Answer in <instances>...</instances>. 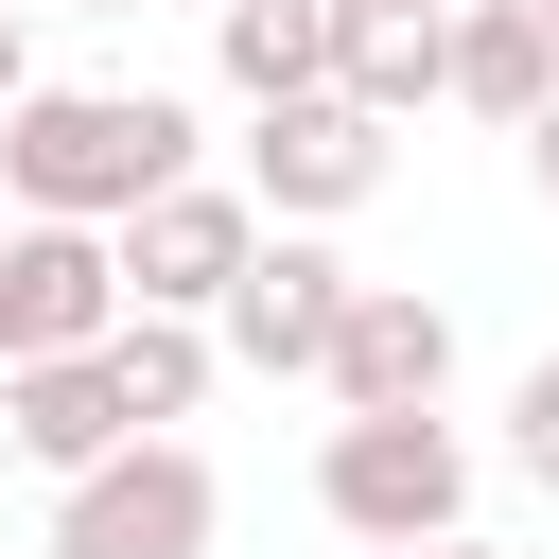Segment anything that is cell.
Returning <instances> with one entry per match:
<instances>
[{
    "instance_id": "1",
    "label": "cell",
    "mask_w": 559,
    "mask_h": 559,
    "mask_svg": "<svg viewBox=\"0 0 559 559\" xmlns=\"http://www.w3.org/2000/svg\"><path fill=\"white\" fill-rule=\"evenodd\" d=\"M175 175H192V105L175 87H35V105H0V192L52 210V227H122Z\"/></svg>"
},
{
    "instance_id": "2",
    "label": "cell",
    "mask_w": 559,
    "mask_h": 559,
    "mask_svg": "<svg viewBox=\"0 0 559 559\" xmlns=\"http://www.w3.org/2000/svg\"><path fill=\"white\" fill-rule=\"evenodd\" d=\"M314 507H332L349 542H454V524H472V437H454L437 402H402V419H332Z\"/></svg>"
},
{
    "instance_id": "3",
    "label": "cell",
    "mask_w": 559,
    "mask_h": 559,
    "mask_svg": "<svg viewBox=\"0 0 559 559\" xmlns=\"http://www.w3.org/2000/svg\"><path fill=\"white\" fill-rule=\"evenodd\" d=\"M210 524H227V489L192 437H122L105 472L52 489V559H210Z\"/></svg>"
},
{
    "instance_id": "4",
    "label": "cell",
    "mask_w": 559,
    "mask_h": 559,
    "mask_svg": "<svg viewBox=\"0 0 559 559\" xmlns=\"http://www.w3.org/2000/svg\"><path fill=\"white\" fill-rule=\"evenodd\" d=\"M384 157H402V122H367L349 87H297V105H262V122H245V192H262L280 227L367 210V192H384Z\"/></svg>"
},
{
    "instance_id": "5",
    "label": "cell",
    "mask_w": 559,
    "mask_h": 559,
    "mask_svg": "<svg viewBox=\"0 0 559 559\" xmlns=\"http://www.w3.org/2000/svg\"><path fill=\"white\" fill-rule=\"evenodd\" d=\"M245 262H262V192H227V175H175V192L122 210V297L140 314H227Z\"/></svg>"
},
{
    "instance_id": "6",
    "label": "cell",
    "mask_w": 559,
    "mask_h": 559,
    "mask_svg": "<svg viewBox=\"0 0 559 559\" xmlns=\"http://www.w3.org/2000/svg\"><path fill=\"white\" fill-rule=\"evenodd\" d=\"M349 297H367V280H349V262H332L314 227H262V262L227 280V314H210V332H227L245 367H332V332H349Z\"/></svg>"
},
{
    "instance_id": "7",
    "label": "cell",
    "mask_w": 559,
    "mask_h": 559,
    "mask_svg": "<svg viewBox=\"0 0 559 559\" xmlns=\"http://www.w3.org/2000/svg\"><path fill=\"white\" fill-rule=\"evenodd\" d=\"M349 419H402V402H437L454 384V314L419 297V280H367L349 297V332H332V367H314Z\"/></svg>"
},
{
    "instance_id": "8",
    "label": "cell",
    "mask_w": 559,
    "mask_h": 559,
    "mask_svg": "<svg viewBox=\"0 0 559 559\" xmlns=\"http://www.w3.org/2000/svg\"><path fill=\"white\" fill-rule=\"evenodd\" d=\"M0 437H17L35 472H105V454L140 437V402L105 384V349H52V367H0Z\"/></svg>"
},
{
    "instance_id": "9",
    "label": "cell",
    "mask_w": 559,
    "mask_h": 559,
    "mask_svg": "<svg viewBox=\"0 0 559 559\" xmlns=\"http://www.w3.org/2000/svg\"><path fill=\"white\" fill-rule=\"evenodd\" d=\"M454 105L524 140V122L559 105V17H542V0H454Z\"/></svg>"
},
{
    "instance_id": "10",
    "label": "cell",
    "mask_w": 559,
    "mask_h": 559,
    "mask_svg": "<svg viewBox=\"0 0 559 559\" xmlns=\"http://www.w3.org/2000/svg\"><path fill=\"white\" fill-rule=\"evenodd\" d=\"M332 52H349V0H227V87L245 105L332 87Z\"/></svg>"
},
{
    "instance_id": "11",
    "label": "cell",
    "mask_w": 559,
    "mask_h": 559,
    "mask_svg": "<svg viewBox=\"0 0 559 559\" xmlns=\"http://www.w3.org/2000/svg\"><path fill=\"white\" fill-rule=\"evenodd\" d=\"M332 87H349L367 122H419V105H454V17H349Z\"/></svg>"
},
{
    "instance_id": "12",
    "label": "cell",
    "mask_w": 559,
    "mask_h": 559,
    "mask_svg": "<svg viewBox=\"0 0 559 559\" xmlns=\"http://www.w3.org/2000/svg\"><path fill=\"white\" fill-rule=\"evenodd\" d=\"M105 384L140 402V437H175V419L210 402V314H122V332H105Z\"/></svg>"
},
{
    "instance_id": "13",
    "label": "cell",
    "mask_w": 559,
    "mask_h": 559,
    "mask_svg": "<svg viewBox=\"0 0 559 559\" xmlns=\"http://www.w3.org/2000/svg\"><path fill=\"white\" fill-rule=\"evenodd\" d=\"M507 454H524V472H542V489H559V349H542V367H524V384H507Z\"/></svg>"
},
{
    "instance_id": "14",
    "label": "cell",
    "mask_w": 559,
    "mask_h": 559,
    "mask_svg": "<svg viewBox=\"0 0 559 559\" xmlns=\"http://www.w3.org/2000/svg\"><path fill=\"white\" fill-rule=\"evenodd\" d=\"M0 105H35V35H17V0H0Z\"/></svg>"
},
{
    "instance_id": "15",
    "label": "cell",
    "mask_w": 559,
    "mask_h": 559,
    "mask_svg": "<svg viewBox=\"0 0 559 559\" xmlns=\"http://www.w3.org/2000/svg\"><path fill=\"white\" fill-rule=\"evenodd\" d=\"M367 559H489V542H472V524H454V542H367Z\"/></svg>"
},
{
    "instance_id": "16",
    "label": "cell",
    "mask_w": 559,
    "mask_h": 559,
    "mask_svg": "<svg viewBox=\"0 0 559 559\" xmlns=\"http://www.w3.org/2000/svg\"><path fill=\"white\" fill-rule=\"evenodd\" d=\"M524 157H542V192H559V105H542V122H524Z\"/></svg>"
},
{
    "instance_id": "17",
    "label": "cell",
    "mask_w": 559,
    "mask_h": 559,
    "mask_svg": "<svg viewBox=\"0 0 559 559\" xmlns=\"http://www.w3.org/2000/svg\"><path fill=\"white\" fill-rule=\"evenodd\" d=\"M349 17H437V0H349Z\"/></svg>"
},
{
    "instance_id": "18",
    "label": "cell",
    "mask_w": 559,
    "mask_h": 559,
    "mask_svg": "<svg viewBox=\"0 0 559 559\" xmlns=\"http://www.w3.org/2000/svg\"><path fill=\"white\" fill-rule=\"evenodd\" d=\"M87 17H140V0H87Z\"/></svg>"
},
{
    "instance_id": "19",
    "label": "cell",
    "mask_w": 559,
    "mask_h": 559,
    "mask_svg": "<svg viewBox=\"0 0 559 559\" xmlns=\"http://www.w3.org/2000/svg\"><path fill=\"white\" fill-rule=\"evenodd\" d=\"M542 17H559V0H542Z\"/></svg>"
}]
</instances>
